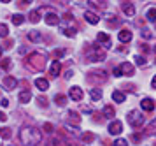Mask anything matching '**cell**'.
<instances>
[{
    "label": "cell",
    "instance_id": "21",
    "mask_svg": "<svg viewBox=\"0 0 156 146\" xmlns=\"http://www.w3.org/2000/svg\"><path fill=\"white\" fill-rule=\"evenodd\" d=\"M114 114H116L114 107H111V106H105V107H104V116H107V118H112Z\"/></svg>",
    "mask_w": 156,
    "mask_h": 146
},
{
    "label": "cell",
    "instance_id": "28",
    "mask_svg": "<svg viewBox=\"0 0 156 146\" xmlns=\"http://www.w3.org/2000/svg\"><path fill=\"white\" fill-rule=\"evenodd\" d=\"M69 116H70V120H72V122H74V123H76V125H77V123H79V118H77V113H74V111H70V113H69Z\"/></svg>",
    "mask_w": 156,
    "mask_h": 146
},
{
    "label": "cell",
    "instance_id": "33",
    "mask_svg": "<svg viewBox=\"0 0 156 146\" xmlns=\"http://www.w3.org/2000/svg\"><path fill=\"white\" fill-rule=\"evenodd\" d=\"M9 65H11V60H9V58H5V60L2 62V67H4V69H9Z\"/></svg>",
    "mask_w": 156,
    "mask_h": 146
},
{
    "label": "cell",
    "instance_id": "25",
    "mask_svg": "<svg viewBox=\"0 0 156 146\" xmlns=\"http://www.w3.org/2000/svg\"><path fill=\"white\" fill-rule=\"evenodd\" d=\"M147 20L149 21H156V9H149L147 11Z\"/></svg>",
    "mask_w": 156,
    "mask_h": 146
},
{
    "label": "cell",
    "instance_id": "29",
    "mask_svg": "<svg viewBox=\"0 0 156 146\" xmlns=\"http://www.w3.org/2000/svg\"><path fill=\"white\" fill-rule=\"evenodd\" d=\"M114 146H128V141L126 139H116L114 141Z\"/></svg>",
    "mask_w": 156,
    "mask_h": 146
},
{
    "label": "cell",
    "instance_id": "34",
    "mask_svg": "<svg viewBox=\"0 0 156 146\" xmlns=\"http://www.w3.org/2000/svg\"><path fill=\"white\" fill-rule=\"evenodd\" d=\"M44 130H48V132H53V125H51V123H46V125H44Z\"/></svg>",
    "mask_w": 156,
    "mask_h": 146
},
{
    "label": "cell",
    "instance_id": "23",
    "mask_svg": "<svg viewBox=\"0 0 156 146\" xmlns=\"http://www.w3.org/2000/svg\"><path fill=\"white\" fill-rule=\"evenodd\" d=\"M23 21H25V16H21V14H14L12 16V23L14 25H21Z\"/></svg>",
    "mask_w": 156,
    "mask_h": 146
},
{
    "label": "cell",
    "instance_id": "37",
    "mask_svg": "<svg viewBox=\"0 0 156 146\" xmlns=\"http://www.w3.org/2000/svg\"><path fill=\"white\" fill-rule=\"evenodd\" d=\"M39 102H41L42 106H48V100H46V99H41V97H39Z\"/></svg>",
    "mask_w": 156,
    "mask_h": 146
},
{
    "label": "cell",
    "instance_id": "32",
    "mask_svg": "<svg viewBox=\"0 0 156 146\" xmlns=\"http://www.w3.org/2000/svg\"><path fill=\"white\" fill-rule=\"evenodd\" d=\"M112 74H114V76H116V77H119V76H123V72H121V69H119V67H116V69L112 70Z\"/></svg>",
    "mask_w": 156,
    "mask_h": 146
},
{
    "label": "cell",
    "instance_id": "36",
    "mask_svg": "<svg viewBox=\"0 0 156 146\" xmlns=\"http://www.w3.org/2000/svg\"><path fill=\"white\" fill-rule=\"evenodd\" d=\"M0 104H2V107H7V106H9V100H7V99H2V102H0Z\"/></svg>",
    "mask_w": 156,
    "mask_h": 146
},
{
    "label": "cell",
    "instance_id": "16",
    "mask_svg": "<svg viewBox=\"0 0 156 146\" xmlns=\"http://www.w3.org/2000/svg\"><path fill=\"white\" fill-rule=\"evenodd\" d=\"M125 93H121V92H118V90H114L112 92V100L114 102H125Z\"/></svg>",
    "mask_w": 156,
    "mask_h": 146
},
{
    "label": "cell",
    "instance_id": "10",
    "mask_svg": "<svg viewBox=\"0 0 156 146\" xmlns=\"http://www.w3.org/2000/svg\"><path fill=\"white\" fill-rule=\"evenodd\" d=\"M60 70H62V63H60V62H53V63H51L49 74H51L53 77H56L58 74H60Z\"/></svg>",
    "mask_w": 156,
    "mask_h": 146
},
{
    "label": "cell",
    "instance_id": "18",
    "mask_svg": "<svg viewBox=\"0 0 156 146\" xmlns=\"http://www.w3.org/2000/svg\"><path fill=\"white\" fill-rule=\"evenodd\" d=\"M28 39H30L32 42H41V39H42V37H41V32H35V30H32V32L28 34Z\"/></svg>",
    "mask_w": 156,
    "mask_h": 146
},
{
    "label": "cell",
    "instance_id": "30",
    "mask_svg": "<svg viewBox=\"0 0 156 146\" xmlns=\"http://www.w3.org/2000/svg\"><path fill=\"white\" fill-rule=\"evenodd\" d=\"M63 34L67 35V37H74V35H76V30H74V28H67V30H63Z\"/></svg>",
    "mask_w": 156,
    "mask_h": 146
},
{
    "label": "cell",
    "instance_id": "3",
    "mask_svg": "<svg viewBox=\"0 0 156 146\" xmlns=\"http://www.w3.org/2000/svg\"><path fill=\"white\" fill-rule=\"evenodd\" d=\"M69 95H70V99H72V100H76V102L83 100V97H84V93H83V90H81L79 86H72Z\"/></svg>",
    "mask_w": 156,
    "mask_h": 146
},
{
    "label": "cell",
    "instance_id": "22",
    "mask_svg": "<svg viewBox=\"0 0 156 146\" xmlns=\"http://www.w3.org/2000/svg\"><path fill=\"white\" fill-rule=\"evenodd\" d=\"M0 136H2L4 139H9V137H11V129H7V127H2V129H0Z\"/></svg>",
    "mask_w": 156,
    "mask_h": 146
},
{
    "label": "cell",
    "instance_id": "1",
    "mask_svg": "<svg viewBox=\"0 0 156 146\" xmlns=\"http://www.w3.org/2000/svg\"><path fill=\"white\" fill-rule=\"evenodd\" d=\"M20 137H21V141L25 144H28V146H37L41 143V132L37 129H32V127H28V129L25 127L20 132Z\"/></svg>",
    "mask_w": 156,
    "mask_h": 146
},
{
    "label": "cell",
    "instance_id": "7",
    "mask_svg": "<svg viewBox=\"0 0 156 146\" xmlns=\"http://www.w3.org/2000/svg\"><path fill=\"white\" fill-rule=\"evenodd\" d=\"M35 86L41 92H46L48 88H49V83H48V79H44V77H37L35 79Z\"/></svg>",
    "mask_w": 156,
    "mask_h": 146
},
{
    "label": "cell",
    "instance_id": "14",
    "mask_svg": "<svg viewBox=\"0 0 156 146\" xmlns=\"http://www.w3.org/2000/svg\"><path fill=\"white\" fill-rule=\"evenodd\" d=\"M123 11H125V14H126V16H133V14H135L133 4H132V2H125V4H123Z\"/></svg>",
    "mask_w": 156,
    "mask_h": 146
},
{
    "label": "cell",
    "instance_id": "5",
    "mask_svg": "<svg viewBox=\"0 0 156 146\" xmlns=\"http://www.w3.org/2000/svg\"><path fill=\"white\" fill-rule=\"evenodd\" d=\"M30 63H32V65H34L35 69H42V67H44V60H42V56H39L37 53H35V55L30 56Z\"/></svg>",
    "mask_w": 156,
    "mask_h": 146
},
{
    "label": "cell",
    "instance_id": "12",
    "mask_svg": "<svg viewBox=\"0 0 156 146\" xmlns=\"http://www.w3.org/2000/svg\"><path fill=\"white\" fill-rule=\"evenodd\" d=\"M140 106H142L144 111H153V109H154V102H153L151 99H142Z\"/></svg>",
    "mask_w": 156,
    "mask_h": 146
},
{
    "label": "cell",
    "instance_id": "27",
    "mask_svg": "<svg viewBox=\"0 0 156 146\" xmlns=\"http://www.w3.org/2000/svg\"><path fill=\"white\" fill-rule=\"evenodd\" d=\"M93 139H95V137H93V134H91V132L83 134V141H86V143H91Z\"/></svg>",
    "mask_w": 156,
    "mask_h": 146
},
{
    "label": "cell",
    "instance_id": "11",
    "mask_svg": "<svg viewBox=\"0 0 156 146\" xmlns=\"http://www.w3.org/2000/svg\"><path fill=\"white\" fill-rule=\"evenodd\" d=\"M16 84H18V81H16V77H12V76H7L5 79H4V86H5L7 90L16 88Z\"/></svg>",
    "mask_w": 156,
    "mask_h": 146
},
{
    "label": "cell",
    "instance_id": "17",
    "mask_svg": "<svg viewBox=\"0 0 156 146\" xmlns=\"http://www.w3.org/2000/svg\"><path fill=\"white\" fill-rule=\"evenodd\" d=\"M30 99H32V93H30L28 90H25V92H21V93H20V102H23V104H27Z\"/></svg>",
    "mask_w": 156,
    "mask_h": 146
},
{
    "label": "cell",
    "instance_id": "20",
    "mask_svg": "<svg viewBox=\"0 0 156 146\" xmlns=\"http://www.w3.org/2000/svg\"><path fill=\"white\" fill-rule=\"evenodd\" d=\"M39 20H41V11H39V9L32 11V13H30V21H32V23H37Z\"/></svg>",
    "mask_w": 156,
    "mask_h": 146
},
{
    "label": "cell",
    "instance_id": "9",
    "mask_svg": "<svg viewBox=\"0 0 156 146\" xmlns=\"http://www.w3.org/2000/svg\"><path fill=\"white\" fill-rule=\"evenodd\" d=\"M119 69H121V72H123V74H126V76H133V65H132V63H128V62L121 63Z\"/></svg>",
    "mask_w": 156,
    "mask_h": 146
},
{
    "label": "cell",
    "instance_id": "35",
    "mask_svg": "<svg viewBox=\"0 0 156 146\" xmlns=\"http://www.w3.org/2000/svg\"><path fill=\"white\" fill-rule=\"evenodd\" d=\"M0 122H7V114L2 111H0Z\"/></svg>",
    "mask_w": 156,
    "mask_h": 146
},
{
    "label": "cell",
    "instance_id": "2",
    "mask_svg": "<svg viewBox=\"0 0 156 146\" xmlns=\"http://www.w3.org/2000/svg\"><path fill=\"white\" fill-rule=\"evenodd\" d=\"M128 123L133 127V129H137L139 125L144 123V116H142L139 111H132L130 114H128Z\"/></svg>",
    "mask_w": 156,
    "mask_h": 146
},
{
    "label": "cell",
    "instance_id": "8",
    "mask_svg": "<svg viewBox=\"0 0 156 146\" xmlns=\"http://www.w3.org/2000/svg\"><path fill=\"white\" fill-rule=\"evenodd\" d=\"M118 37H119V41H121V42H130V41H132V32H130L128 28H123V30L119 32V35H118Z\"/></svg>",
    "mask_w": 156,
    "mask_h": 146
},
{
    "label": "cell",
    "instance_id": "39",
    "mask_svg": "<svg viewBox=\"0 0 156 146\" xmlns=\"http://www.w3.org/2000/svg\"><path fill=\"white\" fill-rule=\"evenodd\" d=\"M0 56H2V48H0Z\"/></svg>",
    "mask_w": 156,
    "mask_h": 146
},
{
    "label": "cell",
    "instance_id": "6",
    "mask_svg": "<svg viewBox=\"0 0 156 146\" xmlns=\"http://www.w3.org/2000/svg\"><path fill=\"white\" fill-rule=\"evenodd\" d=\"M97 39L104 44V48H111V37H109L105 32H100V34L97 35Z\"/></svg>",
    "mask_w": 156,
    "mask_h": 146
},
{
    "label": "cell",
    "instance_id": "38",
    "mask_svg": "<svg viewBox=\"0 0 156 146\" xmlns=\"http://www.w3.org/2000/svg\"><path fill=\"white\" fill-rule=\"evenodd\" d=\"M151 84H153V88H156V76L153 77V83H151Z\"/></svg>",
    "mask_w": 156,
    "mask_h": 146
},
{
    "label": "cell",
    "instance_id": "13",
    "mask_svg": "<svg viewBox=\"0 0 156 146\" xmlns=\"http://www.w3.org/2000/svg\"><path fill=\"white\" fill-rule=\"evenodd\" d=\"M84 18H86V21H88V23H90V25H97V23H98V16H97V14H93V13H90V11H86L84 13Z\"/></svg>",
    "mask_w": 156,
    "mask_h": 146
},
{
    "label": "cell",
    "instance_id": "40",
    "mask_svg": "<svg viewBox=\"0 0 156 146\" xmlns=\"http://www.w3.org/2000/svg\"><path fill=\"white\" fill-rule=\"evenodd\" d=\"M154 53H156V48H154Z\"/></svg>",
    "mask_w": 156,
    "mask_h": 146
},
{
    "label": "cell",
    "instance_id": "26",
    "mask_svg": "<svg viewBox=\"0 0 156 146\" xmlns=\"http://www.w3.org/2000/svg\"><path fill=\"white\" fill-rule=\"evenodd\" d=\"M65 100H67V99H65V95H56V97H55V102H56L58 106H63Z\"/></svg>",
    "mask_w": 156,
    "mask_h": 146
},
{
    "label": "cell",
    "instance_id": "24",
    "mask_svg": "<svg viewBox=\"0 0 156 146\" xmlns=\"http://www.w3.org/2000/svg\"><path fill=\"white\" fill-rule=\"evenodd\" d=\"M7 34H9V28H7V25L0 23V37H7Z\"/></svg>",
    "mask_w": 156,
    "mask_h": 146
},
{
    "label": "cell",
    "instance_id": "19",
    "mask_svg": "<svg viewBox=\"0 0 156 146\" xmlns=\"http://www.w3.org/2000/svg\"><path fill=\"white\" fill-rule=\"evenodd\" d=\"M90 95H91V100H100L102 99V90H98V88H93L91 92H90Z\"/></svg>",
    "mask_w": 156,
    "mask_h": 146
},
{
    "label": "cell",
    "instance_id": "15",
    "mask_svg": "<svg viewBox=\"0 0 156 146\" xmlns=\"http://www.w3.org/2000/svg\"><path fill=\"white\" fill-rule=\"evenodd\" d=\"M46 25H49V27H53V25H58V16L55 13H49L48 16H46Z\"/></svg>",
    "mask_w": 156,
    "mask_h": 146
},
{
    "label": "cell",
    "instance_id": "4",
    "mask_svg": "<svg viewBox=\"0 0 156 146\" xmlns=\"http://www.w3.org/2000/svg\"><path fill=\"white\" fill-rule=\"evenodd\" d=\"M109 134H112V136H118V134H121V130H123V123L121 122H112V123H109Z\"/></svg>",
    "mask_w": 156,
    "mask_h": 146
},
{
    "label": "cell",
    "instance_id": "31",
    "mask_svg": "<svg viewBox=\"0 0 156 146\" xmlns=\"http://www.w3.org/2000/svg\"><path fill=\"white\" fill-rule=\"evenodd\" d=\"M135 62L139 63V65H144V63H146V58H144V56H135Z\"/></svg>",
    "mask_w": 156,
    "mask_h": 146
}]
</instances>
